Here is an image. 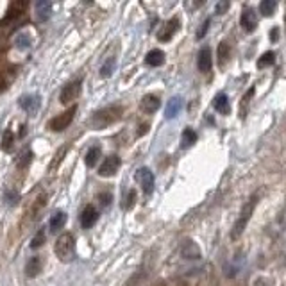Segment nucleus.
Listing matches in <instances>:
<instances>
[{"label": "nucleus", "instance_id": "nucleus-7", "mask_svg": "<svg viewBox=\"0 0 286 286\" xmlns=\"http://www.w3.org/2000/svg\"><path fill=\"white\" fill-rule=\"evenodd\" d=\"M120 165H122V159H120V156L113 154V156H109V158H105L104 163L99 166V175H100V177H113V175L118 172Z\"/></svg>", "mask_w": 286, "mask_h": 286}, {"label": "nucleus", "instance_id": "nucleus-3", "mask_svg": "<svg viewBox=\"0 0 286 286\" xmlns=\"http://www.w3.org/2000/svg\"><path fill=\"white\" fill-rule=\"evenodd\" d=\"M257 200H259V197H257V193H254L251 199L243 204V208L240 211V216L236 218V222H234V226H233V231H231V238L233 240L240 238V236L243 234L247 224H249V220L252 218V213H254V208H256Z\"/></svg>", "mask_w": 286, "mask_h": 286}, {"label": "nucleus", "instance_id": "nucleus-41", "mask_svg": "<svg viewBox=\"0 0 286 286\" xmlns=\"http://www.w3.org/2000/svg\"><path fill=\"white\" fill-rule=\"evenodd\" d=\"M0 52H2V43H0Z\"/></svg>", "mask_w": 286, "mask_h": 286}, {"label": "nucleus", "instance_id": "nucleus-22", "mask_svg": "<svg viewBox=\"0 0 286 286\" xmlns=\"http://www.w3.org/2000/svg\"><path fill=\"white\" fill-rule=\"evenodd\" d=\"M24 9H25V2L22 4V2H16V4H13L11 6V9L7 11V16L2 20V24H7V22H13V20H16L22 13H24Z\"/></svg>", "mask_w": 286, "mask_h": 286}, {"label": "nucleus", "instance_id": "nucleus-40", "mask_svg": "<svg viewBox=\"0 0 286 286\" xmlns=\"http://www.w3.org/2000/svg\"><path fill=\"white\" fill-rule=\"evenodd\" d=\"M277 38H279V29H277V27H274V29L270 30V40H277Z\"/></svg>", "mask_w": 286, "mask_h": 286}, {"label": "nucleus", "instance_id": "nucleus-12", "mask_svg": "<svg viewBox=\"0 0 286 286\" xmlns=\"http://www.w3.org/2000/svg\"><path fill=\"white\" fill-rule=\"evenodd\" d=\"M52 15V2L48 0H38L36 2V20L40 24H45Z\"/></svg>", "mask_w": 286, "mask_h": 286}, {"label": "nucleus", "instance_id": "nucleus-16", "mask_svg": "<svg viewBox=\"0 0 286 286\" xmlns=\"http://www.w3.org/2000/svg\"><path fill=\"white\" fill-rule=\"evenodd\" d=\"M41 269H43V259L40 256H32L25 265V274H27V277H36V275H40Z\"/></svg>", "mask_w": 286, "mask_h": 286}, {"label": "nucleus", "instance_id": "nucleus-39", "mask_svg": "<svg viewBox=\"0 0 286 286\" xmlns=\"http://www.w3.org/2000/svg\"><path fill=\"white\" fill-rule=\"evenodd\" d=\"M7 90V81H6V77L0 74V91H6Z\"/></svg>", "mask_w": 286, "mask_h": 286}, {"label": "nucleus", "instance_id": "nucleus-6", "mask_svg": "<svg viewBox=\"0 0 286 286\" xmlns=\"http://www.w3.org/2000/svg\"><path fill=\"white\" fill-rule=\"evenodd\" d=\"M136 179H138V182H140L143 193H145V195H152L156 179H154V174L151 172V168H147V166L140 168L138 172H136Z\"/></svg>", "mask_w": 286, "mask_h": 286}, {"label": "nucleus", "instance_id": "nucleus-13", "mask_svg": "<svg viewBox=\"0 0 286 286\" xmlns=\"http://www.w3.org/2000/svg\"><path fill=\"white\" fill-rule=\"evenodd\" d=\"M211 64H213V58H211V48L204 47L200 48L199 56H197V68L202 74H208L211 70Z\"/></svg>", "mask_w": 286, "mask_h": 286}, {"label": "nucleus", "instance_id": "nucleus-15", "mask_svg": "<svg viewBox=\"0 0 286 286\" xmlns=\"http://www.w3.org/2000/svg\"><path fill=\"white\" fill-rule=\"evenodd\" d=\"M97 220H99V213L95 210V206H86L81 213V226L84 229H90L91 226H95Z\"/></svg>", "mask_w": 286, "mask_h": 286}, {"label": "nucleus", "instance_id": "nucleus-29", "mask_svg": "<svg viewBox=\"0 0 286 286\" xmlns=\"http://www.w3.org/2000/svg\"><path fill=\"white\" fill-rule=\"evenodd\" d=\"M274 59H275L274 52H265L261 58L257 59V66H259V68H265V66H269V64L274 63Z\"/></svg>", "mask_w": 286, "mask_h": 286}, {"label": "nucleus", "instance_id": "nucleus-26", "mask_svg": "<svg viewBox=\"0 0 286 286\" xmlns=\"http://www.w3.org/2000/svg\"><path fill=\"white\" fill-rule=\"evenodd\" d=\"M15 43H16V47L20 48V50H27V48H30V45H32V38H30L27 32H20V34L15 38Z\"/></svg>", "mask_w": 286, "mask_h": 286}, {"label": "nucleus", "instance_id": "nucleus-31", "mask_svg": "<svg viewBox=\"0 0 286 286\" xmlns=\"http://www.w3.org/2000/svg\"><path fill=\"white\" fill-rule=\"evenodd\" d=\"M43 243H45V231H43V229H40V231L34 234L32 241H30V249H40Z\"/></svg>", "mask_w": 286, "mask_h": 286}, {"label": "nucleus", "instance_id": "nucleus-38", "mask_svg": "<svg viewBox=\"0 0 286 286\" xmlns=\"http://www.w3.org/2000/svg\"><path fill=\"white\" fill-rule=\"evenodd\" d=\"M226 9H229V2H218L216 7H215V13L216 15H224Z\"/></svg>", "mask_w": 286, "mask_h": 286}, {"label": "nucleus", "instance_id": "nucleus-17", "mask_svg": "<svg viewBox=\"0 0 286 286\" xmlns=\"http://www.w3.org/2000/svg\"><path fill=\"white\" fill-rule=\"evenodd\" d=\"M66 213L64 211H56L52 215V218H50V222H48V227H50V231L52 233H58V231H61V229L64 227V224H66Z\"/></svg>", "mask_w": 286, "mask_h": 286}, {"label": "nucleus", "instance_id": "nucleus-34", "mask_svg": "<svg viewBox=\"0 0 286 286\" xmlns=\"http://www.w3.org/2000/svg\"><path fill=\"white\" fill-rule=\"evenodd\" d=\"M143 277H145V272H143V270H140V272H136V274L133 275V277H131L127 283H125V286H136V285H140Z\"/></svg>", "mask_w": 286, "mask_h": 286}, {"label": "nucleus", "instance_id": "nucleus-2", "mask_svg": "<svg viewBox=\"0 0 286 286\" xmlns=\"http://www.w3.org/2000/svg\"><path fill=\"white\" fill-rule=\"evenodd\" d=\"M54 252L61 263H72L75 259V238L72 233H63L56 240Z\"/></svg>", "mask_w": 286, "mask_h": 286}, {"label": "nucleus", "instance_id": "nucleus-23", "mask_svg": "<svg viewBox=\"0 0 286 286\" xmlns=\"http://www.w3.org/2000/svg\"><path fill=\"white\" fill-rule=\"evenodd\" d=\"M195 141H197V133H195L193 129L186 127L184 131H182V136H181V145H182V149H188V147H192Z\"/></svg>", "mask_w": 286, "mask_h": 286}, {"label": "nucleus", "instance_id": "nucleus-14", "mask_svg": "<svg viewBox=\"0 0 286 286\" xmlns=\"http://www.w3.org/2000/svg\"><path fill=\"white\" fill-rule=\"evenodd\" d=\"M159 105H161V100H159L158 95H145L140 102V107L141 111L147 113V115H152V113H156L159 109Z\"/></svg>", "mask_w": 286, "mask_h": 286}, {"label": "nucleus", "instance_id": "nucleus-32", "mask_svg": "<svg viewBox=\"0 0 286 286\" xmlns=\"http://www.w3.org/2000/svg\"><path fill=\"white\" fill-rule=\"evenodd\" d=\"M4 200H6L7 206H16L18 200H20V195H18L15 190H7V192L4 193Z\"/></svg>", "mask_w": 286, "mask_h": 286}, {"label": "nucleus", "instance_id": "nucleus-21", "mask_svg": "<svg viewBox=\"0 0 286 286\" xmlns=\"http://www.w3.org/2000/svg\"><path fill=\"white\" fill-rule=\"evenodd\" d=\"M100 156H102V149H100V145H95L91 147L90 151H88L86 158H84V163H86V166H90V168H93L95 163L100 159Z\"/></svg>", "mask_w": 286, "mask_h": 286}, {"label": "nucleus", "instance_id": "nucleus-24", "mask_svg": "<svg viewBox=\"0 0 286 286\" xmlns=\"http://www.w3.org/2000/svg\"><path fill=\"white\" fill-rule=\"evenodd\" d=\"M115 70H117V59L109 58V59H105L104 64L100 66V75L102 77H111L113 74H115Z\"/></svg>", "mask_w": 286, "mask_h": 286}, {"label": "nucleus", "instance_id": "nucleus-27", "mask_svg": "<svg viewBox=\"0 0 286 286\" xmlns=\"http://www.w3.org/2000/svg\"><path fill=\"white\" fill-rule=\"evenodd\" d=\"M275 7H277V4H275L274 0H263L261 4H259V13H261L263 16H270L274 13Z\"/></svg>", "mask_w": 286, "mask_h": 286}, {"label": "nucleus", "instance_id": "nucleus-35", "mask_svg": "<svg viewBox=\"0 0 286 286\" xmlns=\"http://www.w3.org/2000/svg\"><path fill=\"white\" fill-rule=\"evenodd\" d=\"M99 200H100V204L104 206V208H107V206H111L113 195H111V193H107V192L100 193V195H99Z\"/></svg>", "mask_w": 286, "mask_h": 286}, {"label": "nucleus", "instance_id": "nucleus-11", "mask_svg": "<svg viewBox=\"0 0 286 286\" xmlns=\"http://www.w3.org/2000/svg\"><path fill=\"white\" fill-rule=\"evenodd\" d=\"M240 24H241V27H243L247 32H252V30L256 29L257 16H256V13H254V9L245 7V9L241 11V16H240Z\"/></svg>", "mask_w": 286, "mask_h": 286}, {"label": "nucleus", "instance_id": "nucleus-37", "mask_svg": "<svg viewBox=\"0 0 286 286\" xmlns=\"http://www.w3.org/2000/svg\"><path fill=\"white\" fill-rule=\"evenodd\" d=\"M30 159H32V152L27 151V152H25V156H22V159H20L18 166H27V165L30 163Z\"/></svg>", "mask_w": 286, "mask_h": 286}, {"label": "nucleus", "instance_id": "nucleus-18", "mask_svg": "<svg viewBox=\"0 0 286 286\" xmlns=\"http://www.w3.org/2000/svg\"><path fill=\"white\" fill-rule=\"evenodd\" d=\"M182 107V99L181 97H174V99L168 100V104H166V109H165V117L168 118H175L177 115H179V111H181Z\"/></svg>", "mask_w": 286, "mask_h": 286}, {"label": "nucleus", "instance_id": "nucleus-19", "mask_svg": "<svg viewBox=\"0 0 286 286\" xmlns=\"http://www.w3.org/2000/svg\"><path fill=\"white\" fill-rule=\"evenodd\" d=\"M213 107H215L216 111L220 113V115H227L231 111V105H229V99L226 93H218L213 100Z\"/></svg>", "mask_w": 286, "mask_h": 286}, {"label": "nucleus", "instance_id": "nucleus-5", "mask_svg": "<svg viewBox=\"0 0 286 286\" xmlns=\"http://www.w3.org/2000/svg\"><path fill=\"white\" fill-rule=\"evenodd\" d=\"M81 88H82V81H72V82H68L66 86L61 90V95H59V102L61 104H70V102H74V100L81 95Z\"/></svg>", "mask_w": 286, "mask_h": 286}, {"label": "nucleus", "instance_id": "nucleus-36", "mask_svg": "<svg viewBox=\"0 0 286 286\" xmlns=\"http://www.w3.org/2000/svg\"><path fill=\"white\" fill-rule=\"evenodd\" d=\"M211 24V20L208 18V20H204V24H202V27H200L199 30H197V40H202L206 36V32H208V27H210Z\"/></svg>", "mask_w": 286, "mask_h": 286}, {"label": "nucleus", "instance_id": "nucleus-30", "mask_svg": "<svg viewBox=\"0 0 286 286\" xmlns=\"http://www.w3.org/2000/svg\"><path fill=\"white\" fill-rule=\"evenodd\" d=\"M136 202V192L135 190H129L127 192V197L122 200V210H131Z\"/></svg>", "mask_w": 286, "mask_h": 286}, {"label": "nucleus", "instance_id": "nucleus-42", "mask_svg": "<svg viewBox=\"0 0 286 286\" xmlns=\"http://www.w3.org/2000/svg\"><path fill=\"white\" fill-rule=\"evenodd\" d=\"M285 22H286V18H285Z\"/></svg>", "mask_w": 286, "mask_h": 286}, {"label": "nucleus", "instance_id": "nucleus-8", "mask_svg": "<svg viewBox=\"0 0 286 286\" xmlns=\"http://www.w3.org/2000/svg\"><path fill=\"white\" fill-rule=\"evenodd\" d=\"M18 104H20V107H22L25 113H29V115H34V113L40 109L41 99L38 97V95H24V97H20Z\"/></svg>", "mask_w": 286, "mask_h": 286}, {"label": "nucleus", "instance_id": "nucleus-10", "mask_svg": "<svg viewBox=\"0 0 286 286\" xmlns=\"http://www.w3.org/2000/svg\"><path fill=\"white\" fill-rule=\"evenodd\" d=\"M179 27H181V24H179V20H177V18L168 20V22L163 25V29L158 32V40L159 41H170L172 38H174L175 32L179 30Z\"/></svg>", "mask_w": 286, "mask_h": 286}, {"label": "nucleus", "instance_id": "nucleus-4", "mask_svg": "<svg viewBox=\"0 0 286 286\" xmlns=\"http://www.w3.org/2000/svg\"><path fill=\"white\" fill-rule=\"evenodd\" d=\"M77 113V105H70L66 111L59 113L58 117H54L50 122H48V129L50 131H54V133H61V131H64V129L68 127L72 122H74V117H75Z\"/></svg>", "mask_w": 286, "mask_h": 286}, {"label": "nucleus", "instance_id": "nucleus-28", "mask_svg": "<svg viewBox=\"0 0 286 286\" xmlns=\"http://www.w3.org/2000/svg\"><path fill=\"white\" fill-rule=\"evenodd\" d=\"M13 141H15V136H13L11 131H6L4 135H2V151L4 152H9L13 149Z\"/></svg>", "mask_w": 286, "mask_h": 286}, {"label": "nucleus", "instance_id": "nucleus-20", "mask_svg": "<svg viewBox=\"0 0 286 286\" xmlns=\"http://www.w3.org/2000/svg\"><path fill=\"white\" fill-rule=\"evenodd\" d=\"M145 63L149 64V66H161V64L165 63V52L163 50H159V48H154V50H151V52L145 56Z\"/></svg>", "mask_w": 286, "mask_h": 286}, {"label": "nucleus", "instance_id": "nucleus-25", "mask_svg": "<svg viewBox=\"0 0 286 286\" xmlns=\"http://www.w3.org/2000/svg\"><path fill=\"white\" fill-rule=\"evenodd\" d=\"M229 56H231V47H229L227 41H222V43L218 45V64L224 66V64L227 63Z\"/></svg>", "mask_w": 286, "mask_h": 286}, {"label": "nucleus", "instance_id": "nucleus-33", "mask_svg": "<svg viewBox=\"0 0 286 286\" xmlns=\"http://www.w3.org/2000/svg\"><path fill=\"white\" fill-rule=\"evenodd\" d=\"M254 95V88H251L249 91H247V95L241 99V118L245 117V113H247V107H249V102H251V97Z\"/></svg>", "mask_w": 286, "mask_h": 286}, {"label": "nucleus", "instance_id": "nucleus-1", "mask_svg": "<svg viewBox=\"0 0 286 286\" xmlns=\"http://www.w3.org/2000/svg\"><path fill=\"white\" fill-rule=\"evenodd\" d=\"M123 115V107L118 104H113V105H107V107H102L99 111L93 113V117L90 118V125L93 129H105L113 125V123H117Z\"/></svg>", "mask_w": 286, "mask_h": 286}, {"label": "nucleus", "instance_id": "nucleus-9", "mask_svg": "<svg viewBox=\"0 0 286 286\" xmlns=\"http://www.w3.org/2000/svg\"><path fill=\"white\" fill-rule=\"evenodd\" d=\"M181 254L184 259H200L202 252H200L199 245L193 240H184L181 243Z\"/></svg>", "mask_w": 286, "mask_h": 286}]
</instances>
